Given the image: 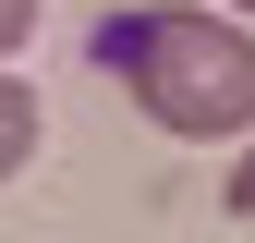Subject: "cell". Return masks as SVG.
Masks as SVG:
<instances>
[{
  "label": "cell",
  "mask_w": 255,
  "mask_h": 243,
  "mask_svg": "<svg viewBox=\"0 0 255 243\" xmlns=\"http://www.w3.org/2000/svg\"><path fill=\"white\" fill-rule=\"evenodd\" d=\"M231 219H255V146H243V170H231Z\"/></svg>",
  "instance_id": "obj_4"
},
{
  "label": "cell",
  "mask_w": 255,
  "mask_h": 243,
  "mask_svg": "<svg viewBox=\"0 0 255 243\" xmlns=\"http://www.w3.org/2000/svg\"><path fill=\"white\" fill-rule=\"evenodd\" d=\"M98 61L122 73V98H134L158 134H182V146L255 134V24H243V12L158 0V12L98 24Z\"/></svg>",
  "instance_id": "obj_1"
},
{
  "label": "cell",
  "mask_w": 255,
  "mask_h": 243,
  "mask_svg": "<svg viewBox=\"0 0 255 243\" xmlns=\"http://www.w3.org/2000/svg\"><path fill=\"white\" fill-rule=\"evenodd\" d=\"M231 12H255V0H231Z\"/></svg>",
  "instance_id": "obj_5"
},
{
  "label": "cell",
  "mask_w": 255,
  "mask_h": 243,
  "mask_svg": "<svg viewBox=\"0 0 255 243\" xmlns=\"http://www.w3.org/2000/svg\"><path fill=\"white\" fill-rule=\"evenodd\" d=\"M24 158H37V98H24V73L0 61V182H12Z\"/></svg>",
  "instance_id": "obj_2"
},
{
  "label": "cell",
  "mask_w": 255,
  "mask_h": 243,
  "mask_svg": "<svg viewBox=\"0 0 255 243\" xmlns=\"http://www.w3.org/2000/svg\"><path fill=\"white\" fill-rule=\"evenodd\" d=\"M24 37H37V0H0V61H12Z\"/></svg>",
  "instance_id": "obj_3"
}]
</instances>
